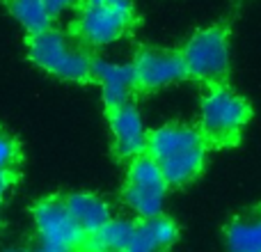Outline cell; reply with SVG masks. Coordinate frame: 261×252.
<instances>
[{
  "label": "cell",
  "instance_id": "1",
  "mask_svg": "<svg viewBox=\"0 0 261 252\" xmlns=\"http://www.w3.org/2000/svg\"><path fill=\"white\" fill-rule=\"evenodd\" d=\"M208 147L199 129L172 122L149 131L144 154L153 158L170 188H181L204 172Z\"/></svg>",
  "mask_w": 261,
  "mask_h": 252
},
{
  "label": "cell",
  "instance_id": "2",
  "mask_svg": "<svg viewBox=\"0 0 261 252\" xmlns=\"http://www.w3.org/2000/svg\"><path fill=\"white\" fill-rule=\"evenodd\" d=\"M28 55L37 67L53 73L55 78L71 83H94L92 78L94 58L87 44H83L81 39H71L64 32L48 28L39 35H30Z\"/></svg>",
  "mask_w": 261,
  "mask_h": 252
},
{
  "label": "cell",
  "instance_id": "3",
  "mask_svg": "<svg viewBox=\"0 0 261 252\" xmlns=\"http://www.w3.org/2000/svg\"><path fill=\"white\" fill-rule=\"evenodd\" d=\"M252 117L250 104L227 85H213L202 96L199 126L211 147H234Z\"/></svg>",
  "mask_w": 261,
  "mask_h": 252
},
{
  "label": "cell",
  "instance_id": "4",
  "mask_svg": "<svg viewBox=\"0 0 261 252\" xmlns=\"http://www.w3.org/2000/svg\"><path fill=\"white\" fill-rule=\"evenodd\" d=\"M32 220L39 236L37 252H85L87 234L69 213L64 195L41 197L32 207Z\"/></svg>",
  "mask_w": 261,
  "mask_h": 252
},
{
  "label": "cell",
  "instance_id": "5",
  "mask_svg": "<svg viewBox=\"0 0 261 252\" xmlns=\"http://www.w3.org/2000/svg\"><path fill=\"white\" fill-rule=\"evenodd\" d=\"M188 78L204 85H225L229 76V41L225 28H206L193 35L181 48Z\"/></svg>",
  "mask_w": 261,
  "mask_h": 252
},
{
  "label": "cell",
  "instance_id": "6",
  "mask_svg": "<svg viewBox=\"0 0 261 252\" xmlns=\"http://www.w3.org/2000/svg\"><path fill=\"white\" fill-rule=\"evenodd\" d=\"M135 12L130 0H87L78 16V39L87 46H108L133 28Z\"/></svg>",
  "mask_w": 261,
  "mask_h": 252
},
{
  "label": "cell",
  "instance_id": "7",
  "mask_svg": "<svg viewBox=\"0 0 261 252\" xmlns=\"http://www.w3.org/2000/svg\"><path fill=\"white\" fill-rule=\"evenodd\" d=\"M167 190L170 186L149 154H140L133 161H128L122 199L138 218H151L163 213Z\"/></svg>",
  "mask_w": 261,
  "mask_h": 252
},
{
  "label": "cell",
  "instance_id": "8",
  "mask_svg": "<svg viewBox=\"0 0 261 252\" xmlns=\"http://www.w3.org/2000/svg\"><path fill=\"white\" fill-rule=\"evenodd\" d=\"M133 69L140 92H156L188 78L181 51L140 48L133 60Z\"/></svg>",
  "mask_w": 261,
  "mask_h": 252
},
{
  "label": "cell",
  "instance_id": "9",
  "mask_svg": "<svg viewBox=\"0 0 261 252\" xmlns=\"http://www.w3.org/2000/svg\"><path fill=\"white\" fill-rule=\"evenodd\" d=\"M108 124L113 131V152L119 161H133L135 156L144 154L147 149L149 131L140 117L133 104H124L117 108H106Z\"/></svg>",
  "mask_w": 261,
  "mask_h": 252
},
{
  "label": "cell",
  "instance_id": "10",
  "mask_svg": "<svg viewBox=\"0 0 261 252\" xmlns=\"http://www.w3.org/2000/svg\"><path fill=\"white\" fill-rule=\"evenodd\" d=\"M92 78H94V83L101 85L106 108H117V106H124V104H133V96L140 92L133 64H117V62H106V60L94 58Z\"/></svg>",
  "mask_w": 261,
  "mask_h": 252
},
{
  "label": "cell",
  "instance_id": "11",
  "mask_svg": "<svg viewBox=\"0 0 261 252\" xmlns=\"http://www.w3.org/2000/svg\"><path fill=\"white\" fill-rule=\"evenodd\" d=\"M179 239V225L165 213L135 218L133 239L126 252H167Z\"/></svg>",
  "mask_w": 261,
  "mask_h": 252
},
{
  "label": "cell",
  "instance_id": "12",
  "mask_svg": "<svg viewBox=\"0 0 261 252\" xmlns=\"http://www.w3.org/2000/svg\"><path fill=\"white\" fill-rule=\"evenodd\" d=\"M227 252H261V204L236 213L225 225Z\"/></svg>",
  "mask_w": 261,
  "mask_h": 252
},
{
  "label": "cell",
  "instance_id": "13",
  "mask_svg": "<svg viewBox=\"0 0 261 252\" xmlns=\"http://www.w3.org/2000/svg\"><path fill=\"white\" fill-rule=\"evenodd\" d=\"M64 202H67V209L73 216V220L78 222V227L87 236L94 234L96 230H101L108 220H113L110 204L94 193H67Z\"/></svg>",
  "mask_w": 261,
  "mask_h": 252
},
{
  "label": "cell",
  "instance_id": "14",
  "mask_svg": "<svg viewBox=\"0 0 261 252\" xmlns=\"http://www.w3.org/2000/svg\"><path fill=\"white\" fill-rule=\"evenodd\" d=\"M135 220H124V218H113L101 230L87 236L85 252H110V250H128L130 239H133Z\"/></svg>",
  "mask_w": 261,
  "mask_h": 252
},
{
  "label": "cell",
  "instance_id": "15",
  "mask_svg": "<svg viewBox=\"0 0 261 252\" xmlns=\"http://www.w3.org/2000/svg\"><path fill=\"white\" fill-rule=\"evenodd\" d=\"M7 9L25 28L28 35H39L48 30L53 21L46 0H7Z\"/></svg>",
  "mask_w": 261,
  "mask_h": 252
},
{
  "label": "cell",
  "instance_id": "16",
  "mask_svg": "<svg viewBox=\"0 0 261 252\" xmlns=\"http://www.w3.org/2000/svg\"><path fill=\"white\" fill-rule=\"evenodd\" d=\"M21 144L18 140L9 133L7 129L0 126V170H9V172H18L21 167Z\"/></svg>",
  "mask_w": 261,
  "mask_h": 252
},
{
  "label": "cell",
  "instance_id": "17",
  "mask_svg": "<svg viewBox=\"0 0 261 252\" xmlns=\"http://www.w3.org/2000/svg\"><path fill=\"white\" fill-rule=\"evenodd\" d=\"M46 5H48L50 16L55 18L62 12H67V9H73V7H78V5H83V0H46Z\"/></svg>",
  "mask_w": 261,
  "mask_h": 252
},
{
  "label": "cell",
  "instance_id": "18",
  "mask_svg": "<svg viewBox=\"0 0 261 252\" xmlns=\"http://www.w3.org/2000/svg\"><path fill=\"white\" fill-rule=\"evenodd\" d=\"M18 181V172H9V170H0V202L7 195V190L12 188Z\"/></svg>",
  "mask_w": 261,
  "mask_h": 252
},
{
  "label": "cell",
  "instance_id": "19",
  "mask_svg": "<svg viewBox=\"0 0 261 252\" xmlns=\"http://www.w3.org/2000/svg\"><path fill=\"white\" fill-rule=\"evenodd\" d=\"M5 252H37V250H30V248H14V250H5Z\"/></svg>",
  "mask_w": 261,
  "mask_h": 252
},
{
  "label": "cell",
  "instance_id": "20",
  "mask_svg": "<svg viewBox=\"0 0 261 252\" xmlns=\"http://www.w3.org/2000/svg\"><path fill=\"white\" fill-rule=\"evenodd\" d=\"M110 252H126V250H110Z\"/></svg>",
  "mask_w": 261,
  "mask_h": 252
}]
</instances>
